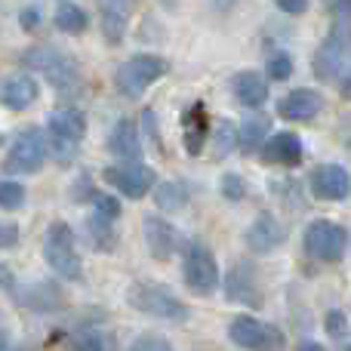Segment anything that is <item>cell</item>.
I'll return each mask as SVG.
<instances>
[{
    "label": "cell",
    "mask_w": 351,
    "mask_h": 351,
    "mask_svg": "<svg viewBox=\"0 0 351 351\" xmlns=\"http://www.w3.org/2000/svg\"><path fill=\"white\" fill-rule=\"evenodd\" d=\"M22 65L40 71L43 77H47L49 84L56 86V93H65V96H71L74 90H80L77 59H74L71 53H65V49H59V47H49V43H43V47L25 49V53H22Z\"/></svg>",
    "instance_id": "cell-1"
},
{
    "label": "cell",
    "mask_w": 351,
    "mask_h": 351,
    "mask_svg": "<svg viewBox=\"0 0 351 351\" xmlns=\"http://www.w3.org/2000/svg\"><path fill=\"white\" fill-rule=\"evenodd\" d=\"M43 259L59 278L80 280L84 278V265L77 256V237H74L68 222H53L43 234Z\"/></svg>",
    "instance_id": "cell-2"
},
{
    "label": "cell",
    "mask_w": 351,
    "mask_h": 351,
    "mask_svg": "<svg viewBox=\"0 0 351 351\" xmlns=\"http://www.w3.org/2000/svg\"><path fill=\"white\" fill-rule=\"evenodd\" d=\"M49 145H53V158L59 164H71L77 158L80 139L86 136V117L77 108H56L47 121Z\"/></svg>",
    "instance_id": "cell-3"
},
{
    "label": "cell",
    "mask_w": 351,
    "mask_h": 351,
    "mask_svg": "<svg viewBox=\"0 0 351 351\" xmlns=\"http://www.w3.org/2000/svg\"><path fill=\"white\" fill-rule=\"evenodd\" d=\"M170 71L164 56H152V53H139V56H130L114 74V84L117 90L123 93L127 99H139L154 80H160L164 74Z\"/></svg>",
    "instance_id": "cell-4"
},
{
    "label": "cell",
    "mask_w": 351,
    "mask_h": 351,
    "mask_svg": "<svg viewBox=\"0 0 351 351\" xmlns=\"http://www.w3.org/2000/svg\"><path fill=\"white\" fill-rule=\"evenodd\" d=\"M305 253L315 262L324 265H336L342 262L348 247V231L339 222H330V219H315V222L305 228V241H302Z\"/></svg>",
    "instance_id": "cell-5"
},
{
    "label": "cell",
    "mask_w": 351,
    "mask_h": 351,
    "mask_svg": "<svg viewBox=\"0 0 351 351\" xmlns=\"http://www.w3.org/2000/svg\"><path fill=\"white\" fill-rule=\"evenodd\" d=\"M47 139L37 127H25L22 133L12 139L10 152L3 158V170L12 176H34L47 164Z\"/></svg>",
    "instance_id": "cell-6"
},
{
    "label": "cell",
    "mask_w": 351,
    "mask_h": 351,
    "mask_svg": "<svg viewBox=\"0 0 351 351\" xmlns=\"http://www.w3.org/2000/svg\"><path fill=\"white\" fill-rule=\"evenodd\" d=\"M127 302L142 315L160 317V321H185L188 317V305H182L164 284H133L127 293Z\"/></svg>",
    "instance_id": "cell-7"
},
{
    "label": "cell",
    "mask_w": 351,
    "mask_h": 351,
    "mask_svg": "<svg viewBox=\"0 0 351 351\" xmlns=\"http://www.w3.org/2000/svg\"><path fill=\"white\" fill-rule=\"evenodd\" d=\"M228 339L243 351H284L287 339L274 324H265L259 317L241 315L228 324Z\"/></svg>",
    "instance_id": "cell-8"
},
{
    "label": "cell",
    "mask_w": 351,
    "mask_h": 351,
    "mask_svg": "<svg viewBox=\"0 0 351 351\" xmlns=\"http://www.w3.org/2000/svg\"><path fill=\"white\" fill-rule=\"evenodd\" d=\"M182 274H185V284H188L191 293H197V296H210V293L219 287V265H216L213 250L200 241H191L185 247Z\"/></svg>",
    "instance_id": "cell-9"
},
{
    "label": "cell",
    "mask_w": 351,
    "mask_h": 351,
    "mask_svg": "<svg viewBox=\"0 0 351 351\" xmlns=\"http://www.w3.org/2000/svg\"><path fill=\"white\" fill-rule=\"evenodd\" d=\"M315 74L324 84L342 80L348 74V34H346V19H339V28L317 47L315 53Z\"/></svg>",
    "instance_id": "cell-10"
},
{
    "label": "cell",
    "mask_w": 351,
    "mask_h": 351,
    "mask_svg": "<svg viewBox=\"0 0 351 351\" xmlns=\"http://www.w3.org/2000/svg\"><path fill=\"white\" fill-rule=\"evenodd\" d=\"M102 179L108 182L111 188L123 194L130 200H142L154 185H158V176H154L152 167H145L142 160L136 164H111L102 170Z\"/></svg>",
    "instance_id": "cell-11"
},
{
    "label": "cell",
    "mask_w": 351,
    "mask_h": 351,
    "mask_svg": "<svg viewBox=\"0 0 351 351\" xmlns=\"http://www.w3.org/2000/svg\"><path fill=\"white\" fill-rule=\"evenodd\" d=\"M142 234H145V247L152 253V259L158 262H170L182 250V231L173 222H167L164 216H158V213H148L142 219Z\"/></svg>",
    "instance_id": "cell-12"
},
{
    "label": "cell",
    "mask_w": 351,
    "mask_h": 351,
    "mask_svg": "<svg viewBox=\"0 0 351 351\" xmlns=\"http://www.w3.org/2000/svg\"><path fill=\"white\" fill-rule=\"evenodd\" d=\"M225 296H228V302L247 305V308H262V287L253 262L241 259L231 268L228 278H225Z\"/></svg>",
    "instance_id": "cell-13"
},
{
    "label": "cell",
    "mask_w": 351,
    "mask_h": 351,
    "mask_svg": "<svg viewBox=\"0 0 351 351\" xmlns=\"http://www.w3.org/2000/svg\"><path fill=\"white\" fill-rule=\"evenodd\" d=\"M259 154H262V160H265L268 167H287V170H293V167L302 164L305 148H302V139H299L296 133L284 130V133L268 136V139L262 142Z\"/></svg>",
    "instance_id": "cell-14"
},
{
    "label": "cell",
    "mask_w": 351,
    "mask_h": 351,
    "mask_svg": "<svg viewBox=\"0 0 351 351\" xmlns=\"http://www.w3.org/2000/svg\"><path fill=\"white\" fill-rule=\"evenodd\" d=\"M284 237H287L284 225H280L271 213H259V216L250 222L243 241H247V247L253 250L256 256H265V253H274V250L284 243Z\"/></svg>",
    "instance_id": "cell-15"
},
{
    "label": "cell",
    "mask_w": 351,
    "mask_h": 351,
    "mask_svg": "<svg viewBox=\"0 0 351 351\" xmlns=\"http://www.w3.org/2000/svg\"><path fill=\"white\" fill-rule=\"evenodd\" d=\"M308 188L317 200H346L348 197V170L339 164H321L308 179Z\"/></svg>",
    "instance_id": "cell-16"
},
{
    "label": "cell",
    "mask_w": 351,
    "mask_h": 351,
    "mask_svg": "<svg viewBox=\"0 0 351 351\" xmlns=\"http://www.w3.org/2000/svg\"><path fill=\"white\" fill-rule=\"evenodd\" d=\"M324 111V96L317 90H293L278 102V114L293 123H308Z\"/></svg>",
    "instance_id": "cell-17"
},
{
    "label": "cell",
    "mask_w": 351,
    "mask_h": 351,
    "mask_svg": "<svg viewBox=\"0 0 351 351\" xmlns=\"http://www.w3.org/2000/svg\"><path fill=\"white\" fill-rule=\"evenodd\" d=\"M99 16H102V34L111 47L123 43V34L130 28V16H133L136 0H96Z\"/></svg>",
    "instance_id": "cell-18"
},
{
    "label": "cell",
    "mask_w": 351,
    "mask_h": 351,
    "mask_svg": "<svg viewBox=\"0 0 351 351\" xmlns=\"http://www.w3.org/2000/svg\"><path fill=\"white\" fill-rule=\"evenodd\" d=\"M108 152L114 154V158H121L123 164L142 160V133L130 117L114 123V130H111V136H108Z\"/></svg>",
    "instance_id": "cell-19"
},
{
    "label": "cell",
    "mask_w": 351,
    "mask_h": 351,
    "mask_svg": "<svg viewBox=\"0 0 351 351\" xmlns=\"http://www.w3.org/2000/svg\"><path fill=\"white\" fill-rule=\"evenodd\" d=\"M231 93H234V99L243 105V108L256 111L265 105L268 84H265V77L256 71H237L234 77H231Z\"/></svg>",
    "instance_id": "cell-20"
},
{
    "label": "cell",
    "mask_w": 351,
    "mask_h": 351,
    "mask_svg": "<svg viewBox=\"0 0 351 351\" xmlns=\"http://www.w3.org/2000/svg\"><path fill=\"white\" fill-rule=\"evenodd\" d=\"M37 99V84L28 74H12L10 80H3L0 86V102L12 111H25Z\"/></svg>",
    "instance_id": "cell-21"
},
{
    "label": "cell",
    "mask_w": 351,
    "mask_h": 351,
    "mask_svg": "<svg viewBox=\"0 0 351 351\" xmlns=\"http://www.w3.org/2000/svg\"><path fill=\"white\" fill-rule=\"evenodd\" d=\"M182 127H185V152L188 154H200L206 145V130H210V117L206 108L200 102H194L191 108L182 117Z\"/></svg>",
    "instance_id": "cell-22"
},
{
    "label": "cell",
    "mask_w": 351,
    "mask_h": 351,
    "mask_svg": "<svg viewBox=\"0 0 351 351\" xmlns=\"http://www.w3.org/2000/svg\"><path fill=\"white\" fill-rule=\"evenodd\" d=\"M271 133V121L265 114H250L243 121V127L237 130V145H241L243 154H256L262 148V142Z\"/></svg>",
    "instance_id": "cell-23"
},
{
    "label": "cell",
    "mask_w": 351,
    "mask_h": 351,
    "mask_svg": "<svg viewBox=\"0 0 351 351\" xmlns=\"http://www.w3.org/2000/svg\"><path fill=\"white\" fill-rule=\"evenodd\" d=\"M84 234H86V243L99 253H111L117 247V231H114V222H105L99 216H90L84 225Z\"/></svg>",
    "instance_id": "cell-24"
},
{
    "label": "cell",
    "mask_w": 351,
    "mask_h": 351,
    "mask_svg": "<svg viewBox=\"0 0 351 351\" xmlns=\"http://www.w3.org/2000/svg\"><path fill=\"white\" fill-rule=\"evenodd\" d=\"M154 200L160 213H176L188 204V188L182 182H158L154 185Z\"/></svg>",
    "instance_id": "cell-25"
},
{
    "label": "cell",
    "mask_w": 351,
    "mask_h": 351,
    "mask_svg": "<svg viewBox=\"0 0 351 351\" xmlns=\"http://www.w3.org/2000/svg\"><path fill=\"white\" fill-rule=\"evenodd\" d=\"M86 25H90V19H86V12L77 3H59V10H56V28L62 34H84Z\"/></svg>",
    "instance_id": "cell-26"
},
{
    "label": "cell",
    "mask_w": 351,
    "mask_h": 351,
    "mask_svg": "<svg viewBox=\"0 0 351 351\" xmlns=\"http://www.w3.org/2000/svg\"><path fill=\"white\" fill-rule=\"evenodd\" d=\"M114 336L102 333V330H84L77 339L71 342V351H114Z\"/></svg>",
    "instance_id": "cell-27"
},
{
    "label": "cell",
    "mask_w": 351,
    "mask_h": 351,
    "mask_svg": "<svg viewBox=\"0 0 351 351\" xmlns=\"http://www.w3.org/2000/svg\"><path fill=\"white\" fill-rule=\"evenodd\" d=\"M25 204V185L12 179H0V210H19Z\"/></svg>",
    "instance_id": "cell-28"
},
{
    "label": "cell",
    "mask_w": 351,
    "mask_h": 351,
    "mask_svg": "<svg viewBox=\"0 0 351 351\" xmlns=\"http://www.w3.org/2000/svg\"><path fill=\"white\" fill-rule=\"evenodd\" d=\"M231 148H237V130L231 127L228 121H222L216 127V145H213V154L222 160V158H228Z\"/></svg>",
    "instance_id": "cell-29"
},
{
    "label": "cell",
    "mask_w": 351,
    "mask_h": 351,
    "mask_svg": "<svg viewBox=\"0 0 351 351\" xmlns=\"http://www.w3.org/2000/svg\"><path fill=\"white\" fill-rule=\"evenodd\" d=\"M93 206H96V213L93 216L105 219V222H117V216H121V200L114 197V194H93Z\"/></svg>",
    "instance_id": "cell-30"
},
{
    "label": "cell",
    "mask_w": 351,
    "mask_h": 351,
    "mask_svg": "<svg viewBox=\"0 0 351 351\" xmlns=\"http://www.w3.org/2000/svg\"><path fill=\"white\" fill-rule=\"evenodd\" d=\"M219 191H222V197H228V200H243L247 197V182H243V176H237V173H225L222 179H219Z\"/></svg>",
    "instance_id": "cell-31"
},
{
    "label": "cell",
    "mask_w": 351,
    "mask_h": 351,
    "mask_svg": "<svg viewBox=\"0 0 351 351\" xmlns=\"http://www.w3.org/2000/svg\"><path fill=\"white\" fill-rule=\"evenodd\" d=\"M293 74V56L290 53H274L268 59V77L271 80H290Z\"/></svg>",
    "instance_id": "cell-32"
},
{
    "label": "cell",
    "mask_w": 351,
    "mask_h": 351,
    "mask_svg": "<svg viewBox=\"0 0 351 351\" xmlns=\"http://www.w3.org/2000/svg\"><path fill=\"white\" fill-rule=\"evenodd\" d=\"M327 333L333 336V339L346 342V336H348V317H346V311H330V315H327Z\"/></svg>",
    "instance_id": "cell-33"
},
{
    "label": "cell",
    "mask_w": 351,
    "mask_h": 351,
    "mask_svg": "<svg viewBox=\"0 0 351 351\" xmlns=\"http://www.w3.org/2000/svg\"><path fill=\"white\" fill-rule=\"evenodd\" d=\"M133 351H173V346L164 339V336H154V333H145L133 342Z\"/></svg>",
    "instance_id": "cell-34"
},
{
    "label": "cell",
    "mask_w": 351,
    "mask_h": 351,
    "mask_svg": "<svg viewBox=\"0 0 351 351\" xmlns=\"http://www.w3.org/2000/svg\"><path fill=\"white\" fill-rule=\"evenodd\" d=\"M19 25H22V31L34 34V31L40 28V6H25L22 16H19Z\"/></svg>",
    "instance_id": "cell-35"
},
{
    "label": "cell",
    "mask_w": 351,
    "mask_h": 351,
    "mask_svg": "<svg viewBox=\"0 0 351 351\" xmlns=\"http://www.w3.org/2000/svg\"><path fill=\"white\" fill-rule=\"evenodd\" d=\"M93 179H90V173H84V176H77V182H74V191H71V197L77 200H93Z\"/></svg>",
    "instance_id": "cell-36"
},
{
    "label": "cell",
    "mask_w": 351,
    "mask_h": 351,
    "mask_svg": "<svg viewBox=\"0 0 351 351\" xmlns=\"http://www.w3.org/2000/svg\"><path fill=\"white\" fill-rule=\"evenodd\" d=\"M19 243V225L16 222H0V250L16 247Z\"/></svg>",
    "instance_id": "cell-37"
},
{
    "label": "cell",
    "mask_w": 351,
    "mask_h": 351,
    "mask_svg": "<svg viewBox=\"0 0 351 351\" xmlns=\"http://www.w3.org/2000/svg\"><path fill=\"white\" fill-rule=\"evenodd\" d=\"M274 3H278L287 16H302V12L308 10V0H274Z\"/></svg>",
    "instance_id": "cell-38"
},
{
    "label": "cell",
    "mask_w": 351,
    "mask_h": 351,
    "mask_svg": "<svg viewBox=\"0 0 351 351\" xmlns=\"http://www.w3.org/2000/svg\"><path fill=\"white\" fill-rule=\"evenodd\" d=\"M6 346H10V327H6L3 311H0V351H6Z\"/></svg>",
    "instance_id": "cell-39"
},
{
    "label": "cell",
    "mask_w": 351,
    "mask_h": 351,
    "mask_svg": "<svg viewBox=\"0 0 351 351\" xmlns=\"http://www.w3.org/2000/svg\"><path fill=\"white\" fill-rule=\"evenodd\" d=\"M299 351H324V346H321V342H302Z\"/></svg>",
    "instance_id": "cell-40"
},
{
    "label": "cell",
    "mask_w": 351,
    "mask_h": 351,
    "mask_svg": "<svg viewBox=\"0 0 351 351\" xmlns=\"http://www.w3.org/2000/svg\"><path fill=\"white\" fill-rule=\"evenodd\" d=\"M10 280H12V278H10V271H6V268L0 265V287H6V284H10Z\"/></svg>",
    "instance_id": "cell-41"
},
{
    "label": "cell",
    "mask_w": 351,
    "mask_h": 351,
    "mask_svg": "<svg viewBox=\"0 0 351 351\" xmlns=\"http://www.w3.org/2000/svg\"><path fill=\"white\" fill-rule=\"evenodd\" d=\"M346 351H348V348H346Z\"/></svg>",
    "instance_id": "cell-42"
}]
</instances>
